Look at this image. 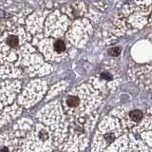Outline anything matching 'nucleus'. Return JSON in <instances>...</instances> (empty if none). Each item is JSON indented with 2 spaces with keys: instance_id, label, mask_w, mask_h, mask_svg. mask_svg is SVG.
I'll return each instance as SVG.
<instances>
[{
  "instance_id": "f257e3e1",
  "label": "nucleus",
  "mask_w": 152,
  "mask_h": 152,
  "mask_svg": "<svg viewBox=\"0 0 152 152\" xmlns=\"http://www.w3.org/2000/svg\"><path fill=\"white\" fill-rule=\"evenodd\" d=\"M79 103H80V100L78 99V97H76V96H70L66 99V104L70 107H78Z\"/></svg>"
},
{
  "instance_id": "f03ea898",
  "label": "nucleus",
  "mask_w": 152,
  "mask_h": 152,
  "mask_svg": "<svg viewBox=\"0 0 152 152\" xmlns=\"http://www.w3.org/2000/svg\"><path fill=\"white\" fill-rule=\"evenodd\" d=\"M129 117L133 122H140L142 120V114L139 110H133L129 113Z\"/></svg>"
},
{
  "instance_id": "7ed1b4c3",
  "label": "nucleus",
  "mask_w": 152,
  "mask_h": 152,
  "mask_svg": "<svg viewBox=\"0 0 152 152\" xmlns=\"http://www.w3.org/2000/svg\"><path fill=\"white\" fill-rule=\"evenodd\" d=\"M66 49V46H65V43L61 40H58L55 44H54V50L57 52H63Z\"/></svg>"
},
{
  "instance_id": "20e7f679",
  "label": "nucleus",
  "mask_w": 152,
  "mask_h": 152,
  "mask_svg": "<svg viewBox=\"0 0 152 152\" xmlns=\"http://www.w3.org/2000/svg\"><path fill=\"white\" fill-rule=\"evenodd\" d=\"M7 43H8L9 46H11L12 48H15L18 45V39H17L16 36L12 35V36H10L7 39Z\"/></svg>"
},
{
  "instance_id": "39448f33",
  "label": "nucleus",
  "mask_w": 152,
  "mask_h": 152,
  "mask_svg": "<svg viewBox=\"0 0 152 152\" xmlns=\"http://www.w3.org/2000/svg\"><path fill=\"white\" fill-rule=\"evenodd\" d=\"M120 51H121L120 48H113V49H111L110 50H109V53H110L111 55L116 56V55H118L119 53H120Z\"/></svg>"
},
{
  "instance_id": "423d86ee",
  "label": "nucleus",
  "mask_w": 152,
  "mask_h": 152,
  "mask_svg": "<svg viewBox=\"0 0 152 152\" xmlns=\"http://www.w3.org/2000/svg\"><path fill=\"white\" fill-rule=\"evenodd\" d=\"M41 136H42V139H43V140H45V139H46V137H47V135L45 134V132H44V131H42V132H41Z\"/></svg>"
},
{
  "instance_id": "0eeeda50",
  "label": "nucleus",
  "mask_w": 152,
  "mask_h": 152,
  "mask_svg": "<svg viewBox=\"0 0 152 152\" xmlns=\"http://www.w3.org/2000/svg\"><path fill=\"white\" fill-rule=\"evenodd\" d=\"M1 152H10L9 149L7 148V147H3V148L1 149Z\"/></svg>"
}]
</instances>
